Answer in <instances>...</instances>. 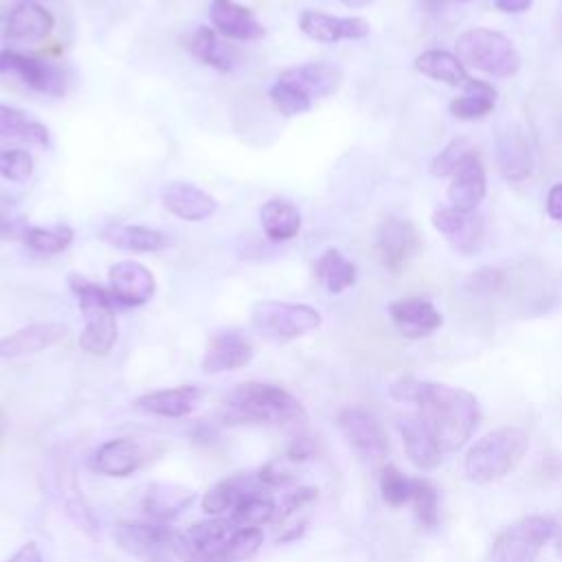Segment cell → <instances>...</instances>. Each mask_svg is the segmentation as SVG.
Listing matches in <instances>:
<instances>
[{
  "instance_id": "41",
  "label": "cell",
  "mask_w": 562,
  "mask_h": 562,
  "mask_svg": "<svg viewBox=\"0 0 562 562\" xmlns=\"http://www.w3.org/2000/svg\"><path fill=\"white\" fill-rule=\"evenodd\" d=\"M59 492H61V505H64V512L68 514V518L79 527L83 529L88 536H94L97 533V518L92 516L90 507L86 505L83 496H81V490L77 487L75 479L68 476L64 481V474H61V481H59Z\"/></svg>"
},
{
  "instance_id": "17",
  "label": "cell",
  "mask_w": 562,
  "mask_h": 562,
  "mask_svg": "<svg viewBox=\"0 0 562 562\" xmlns=\"http://www.w3.org/2000/svg\"><path fill=\"white\" fill-rule=\"evenodd\" d=\"M389 316L395 329L411 340L435 334L443 323V316L435 307V303L422 296H406V299L393 301L389 305Z\"/></svg>"
},
{
  "instance_id": "46",
  "label": "cell",
  "mask_w": 562,
  "mask_h": 562,
  "mask_svg": "<svg viewBox=\"0 0 562 562\" xmlns=\"http://www.w3.org/2000/svg\"><path fill=\"white\" fill-rule=\"evenodd\" d=\"M257 479L261 481L263 487H283V485H290L294 481L296 474H292V470L285 465V461L281 459H270L266 461L257 472Z\"/></svg>"
},
{
  "instance_id": "33",
  "label": "cell",
  "mask_w": 562,
  "mask_h": 562,
  "mask_svg": "<svg viewBox=\"0 0 562 562\" xmlns=\"http://www.w3.org/2000/svg\"><path fill=\"white\" fill-rule=\"evenodd\" d=\"M103 237L114 248L127 252H156L169 246V237L165 233L140 224H112Z\"/></svg>"
},
{
  "instance_id": "31",
  "label": "cell",
  "mask_w": 562,
  "mask_h": 562,
  "mask_svg": "<svg viewBox=\"0 0 562 562\" xmlns=\"http://www.w3.org/2000/svg\"><path fill=\"white\" fill-rule=\"evenodd\" d=\"M415 68L435 79V81H441L446 86H468L472 81V75L468 72V68L463 66V61L454 55V53H448V50H441V48H428L424 50L422 55L415 57Z\"/></svg>"
},
{
  "instance_id": "34",
  "label": "cell",
  "mask_w": 562,
  "mask_h": 562,
  "mask_svg": "<svg viewBox=\"0 0 562 562\" xmlns=\"http://www.w3.org/2000/svg\"><path fill=\"white\" fill-rule=\"evenodd\" d=\"M496 105V88L490 81L474 79L463 86V92L448 105L450 114L459 121H479L487 116Z\"/></svg>"
},
{
  "instance_id": "23",
  "label": "cell",
  "mask_w": 562,
  "mask_h": 562,
  "mask_svg": "<svg viewBox=\"0 0 562 562\" xmlns=\"http://www.w3.org/2000/svg\"><path fill=\"white\" fill-rule=\"evenodd\" d=\"M68 336L64 323H31L0 338V358H20L40 353Z\"/></svg>"
},
{
  "instance_id": "25",
  "label": "cell",
  "mask_w": 562,
  "mask_h": 562,
  "mask_svg": "<svg viewBox=\"0 0 562 562\" xmlns=\"http://www.w3.org/2000/svg\"><path fill=\"white\" fill-rule=\"evenodd\" d=\"M162 204L169 213L187 222H202L217 211L215 198L191 182H169L162 189Z\"/></svg>"
},
{
  "instance_id": "36",
  "label": "cell",
  "mask_w": 562,
  "mask_h": 562,
  "mask_svg": "<svg viewBox=\"0 0 562 562\" xmlns=\"http://www.w3.org/2000/svg\"><path fill=\"white\" fill-rule=\"evenodd\" d=\"M189 48L193 53V57L220 72H231L235 70L237 61L233 57V50L228 48V44H224L217 33L209 26H200L189 42Z\"/></svg>"
},
{
  "instance_id": "43",
  "label": "cell",
  "mask_w": 562,
  "mask_h": 562,
  "mask_svg": "<svg viewBox=\"0 0 562 562\" xmlns=\"http://www.w3.org/2000/svg\"><path fill=\"white\" fill-rule=\"evenodd\" d=\"M380 492L389 507H404L411 503L413 479H408L402 470L389 463L380 470Z\"/></svg>"
},
{
  "instance_id": "32",
  "label": "cell",
  "mask_w": 562,
  "mask_h": 562,
  "mask_svg": "<svg viewBox=\"0 0 562 562\" xmlns=\"http://www.w3.org/2000/svg\"><path fill=\"white\" fill-rule=\"evenodd\" d=\"M259 222L266 237L272 241L292 239L301 231V213L285 198H272L263 202L259 209Z\"/></svg>"
},
{
  "instance_id": "14",
  "label": "cell",
  "mask_w": 562,
  "mask_h": 562,
  "mask_svg": "<svg viewBox=\"0 0 562 562\" xmlns=\"http://www.w3.org/2000/svg\"><path fill=\"white\" fill-rule=\"evenodd\" d=\"M375 246H378V255H380L384 268L397 272L419 252L422 239H419V233L413 222L400 220V217H389L378 228Z\"/></svg>"
},
{
  "instance_id": "44",
  "label": "cell",
  "mask_w": 562,
  "mask_h": 562,
  "mask_svg": "<svg viewBox=\"0 0 562 562\" xmlns=\"http://www.w3.org/2000/svg\"><path fill=\"white\" fill-rule=\"evenodd\" d=\"M270 101L274 103V108L283 114V116H296V114H303L312 108V101L301 94L296 88H292L290 83H285L283 79H277L270 90Z\"/></svg>"
},
{
  "instance_id": "54",
  "label": "cell",
  "mask_w": 562,
  "mask_h": 562,
  "mask_svg": "<svg viewBox=\"0 0 562 562\" xmlns=\"http://www.w3.org/2000/svg\"><path fill=\"white\" fill-rule=\"evenodd\" d=\"M342 4H347V7H351V9H360V7H367V4H371L373 0H340Z\"/></svg>"
},
{
  "instance_id": "21",
  "label": "cell",
  "mask_w": 562,
  "mask_h": 562,
  "mask_svg": "<svg viewBox=\"0 0 562 562\" xmlns=\"http://www.w3.org/2000/svg\"><path fill=\"white\" fill-rule=\"evenodd\" d=\"M316 505H318V487L303 485V487H296L294 492H290L283 507L274 516L277 518L274 540L279 544H283V542H292V540L301 538L314 516Z\"/></svg>"
},
{
  "instance_id": "50",
  "label": "cell",
  "mask_w": 562,
  "mask_h": 562,
  "mask_svg": "<svg viewBox=\"0 0 562 562\" xmlns=\"http://www.w3.org/2000/svg\"><path fill=\"white\" fill-rule=\"evenodd\" d=\"M547 215L555 222H562V182L553 184L547 193V202H544Z\"/></svg>"
},
{
  "instance_id": "40",
  "label": "cell",
  "mask_w": 562,
  "mask_h": 562,
  "mask_svg": "<svg viewBox=\"0 0 562 562\" xmlns=\"http://www.w3.org/2000/svg\"><path fill=\"white\" fill-rule=\"evenodd\" d=\"M474 154H479L476 145L465 136H457L430 160L428 171L435 178H450Z\"/></svg>"
},
{
  "instance_id": "26",
  "label": "cell",
  "mask_w": 562,
  "mask_h": 562,
  "mask_svg": "<svg viewBox=\"0 0 562 562\" xmlns=\"http://www.w3.org/2000/svg\"><path fill=\"white\" fill-rule=\"evenodd\" d=\"M211 22L224 37L239 40V42L259 40L266 35V29L255 18V13L235 0H213Z\"/></svg>"
},
{
  "instance_id": "39",
  "label": "cell",
  "mask_w": 562,
  "mask_h": 562,
  "mask_svg": "<svg viewBox=\"0 0 562 562\" xmlns=\"http://www.w3.org/2000/svg\"><path fill=\"white\" fill-rule=\"evenodd\" d=\"M75 233L66 224H55V226H29L24 231L22 241L26 244L29 250L37 255H57L66 250L72 241Z\"/></svg>"
},
{
  "instance_id": "3",
  "label": "cell",
  "mask_w": 562,
  "mask_h": 562,
  "mask_svg": "<svg viewBox=\"0 0 562 562\" xmlns=\"http://www.w3.org/2000/svg\"><path fill=\"white\" fill-rule=\"evenodd\" d=\"M305 419L303 404L283 386L268 382H241L224 397L222 422L246 424H296Z\"/></svg>"
},
{
  "instance_id": "38",
  "label": "cell",
  "mask_w": 562,
  "mask_h": 562,
  "mask_svg": "<svg viewBox=\"0 0 562 562\" xmlns=\"http://www.w3.org/2000/svg\"><path fill=\"white\" fill-rule=\"evenodd\" d=\"M0 136L2 138H18L26 143L46 145L48 143V130L40 121L26 116V112L0 103Z\"/></svg>"
},
{
  "instance_id": "22",
  "label": "cell",
  "mask_w": 562,
  "mask_h": 562,
  "mask_svg": "<svg viewBox=\"0 0 562 562\" xmlns=\"http://www.w3.org/2000/svg\"><path fill=\"white\" fill-rule=\"evenodd\" d=\"M204 397V391L195 384H180L171 389H158L136 397L134 406L158 417H187Z\"/></svg>"
},
{
  "instance_id": "24",
  "label": "cell",
  "mask_w": 562,
  "mask_h": 562,
  "mask_svg": "<svg viewBox=\"0 0 562 562\" xmlns=\"http://www.w3.org/2000/svg\"><path fill=\"white\" fill-rule=\"evenodd\" d=\"M494 158L503 178L512 182H522L531 173V149L525 134L518 127H507L496 134Z\"/></svg>"
},
{
  "instance_id": "18",
  "label": "cell",
  "mask_w": 562,
  "mask_h": 562,
  "mask_svg": "<svg viewBox=\"0 0 562 562\" xmlns=\"http://www.w3.org/2000/svg\"><path fill=\"white\" fill-rule=\"evenodd\" d=\"M255 356V347L244 331L224 329L217 331L202 356V371L204 373H224L246 367Z\"/></svg>"
},
{
  "instance_id": "55",
  "label": "cell",
  "mask_w": 562,
  "mask_h": 562,
  "mask_svg": "<svg viewBox=\"0 0 562 562\" xmlns=\"http://www.w3.org/2000/svg\"><path fill=\"white\" fill-rule=\"evenodd\" d=\"M4 435V419H2V415H0V437Z\"/></svg>"
},
{
  "instance_id": "4",
  "label": "cell",
  "mask_w": 562,
  "mask_h": 562,
  "mask_svg": "<svg viewBox=\"0 0 562 562\" xmlns=\"http://www.w3.org/2000/svg\"><path fill=\"white\" fill-rule=\"evenodd\" d=\"M68 285L83 316V331L79 334V347L92 356H105L119 338L114 299L110 296L108 288L92 283L77 272L68 274Z\"/></svg>"
},
{
  "instance_id": "20",
  "label": "cell",
  "mask_w": 562,
  "mask_h": 562,
  "mask_svg": "<svg viewBox=\"0 0 562 562\" xmlns=\"http://www.w3.org/2000/svg\"><path fill=\"white\" fill-rule=\"evenodd\" d=\"M279 79L296 88L310 101L334 94L342 83V70L329 61H307L285 68Z\"/></svg>"
},
{
  "instance_id": "8",
  "label": "cell",
  "mask_w": 562,
  "mask_h": 562,
  "mask_svg": "<svg viewBox=\"0 0 562 562\" xmlns=\"http://www.w3.org/2000/svg\"><path fill=\"white\" fill-rule=\"evenodd\" d=\"M250 323L259 336L277 342H288L314 331L321 325V314L305 303L266 299L252 305Z\"/></svg>"
},
{
  "instance_id": "16",
  "label": "cell",
  "mask_w": 562,
  "mask_h": 562,
  "mask_svg": "<svg viewBox=\"0 0 562 562\" xmlns=\"http://www.w3.org/2000/svg\"><path fill=\"white\" fill-rule=\"evenodd\" d=\"M432 226L437 233H441L446 237V241L463 252L470 255L479 248L481 239H483V217L476 211H463L457 206H448V209H437L430 217Z\"/></svg>"
},
{
  "instance_id": "51",
  "label": "cell",
  "mask_w": 562,
  "mask_h": 562,
  "mask_svg": "<svg viewBox=\"0 0 562 562\" xmlns=\"http://www.w3.org/2000/svg\"><path fill=\"white\" fill-rule=\"evenodd\" d=\"M2 562H42V551H40L37 542H24L11 558H7Z\"/></svg>"
},
{
  "instance_id": "15",
  "label": "cell",
  "mask_w": 562,
  "mask_h": 562,
  "mask_svg": "<svg viewBox=\"0 0 562 562\" xmlns=\"http://www.w3.org/2000/svg\"><path fill=\"white\" fill-rule=\"evenodd\" d=\"M299 29L314 42L336 44L340 40H362L371 26L360 15H331L314 9H305L299 15Z\"/></svg>"
},
{
  "instance_id": "2",
  "label": "cell",
  "mask_w": 562,
  "mask_h": 562,
  "mask_svg": "<svg viewBox=\"0 0 562 562\" xmlns=\"http://www.w3.org/2000/svg\"><path fill=\"white\" fill-rule=\"evenodd\" d=\"M261 544V527L239 529L228 516H211L173 533V553L182 562H244Z\"/></svg>"
},
{
  "instance_id": "47",
  "label": "cell",
  "mask_w": 562,
  "mask_h": 562,
  "mask_svg": "<svg viewBox=\"0 0 562 562\" xmlns=\"http://www.w3.org/2000/svg\"><path fill=\"white\" fill-rule=\"evenodd\" d=\"M505 285V272L498 268H479L470 277V290L474 294H492Z\"/></svg>"
},
{
  "instance_id": "27",
  "label": "cell",
  "mask_w": 562,
  "mask_h": 562,
  "mask_svg": "<svg viewBox=\"0 0 562 562\" xmlns=\"http://www.w3.org/2000/svg\"><path fill=\"white\" fill-rule=\"evenodd\" d=\"M487 193L485 167L479 154L470 156L452 176L448 184V200L452 206L463 211H474Z\"/></svg>"
},
{
  "instance_id": "9",
  "label": "cell",
  "mask_w": 562,
  "mask_h": 562,
  "mask_svg": "<svg viewBox=\"0 0 562 562\" xmlns=\"http://www.w3.org/2000/svg\"><path fill=\"white\" fill-rule=\"evenodd\" d=\"M338 428L347 443L367 459H382L389 454V439L380 419L364 406H345L338 413Z\"/></svg>"
},
{
  "instance_id": "52",
  "label": "cell",
  "mask_w": 562,
  "mask_h": 562,
  "mask_svg": "<svg viewBox=\"0 0 562 562\" xmlns=\"http://www.w3.org/2000/svg\"><path fill=\"white\" fill-rule=\"evenodd\" d=\"M533 0H494V7L501 13H522L531 7Z\"/></svg>"
},
{
  "instance_id": "6",
  "label": "cell",
  "mask_w": 562,
  "mask_h": 562,
  "mask_svg": "<svg viewBox=\"0 0 562 562\" xmlns=\"http://www.w3.org/2000/svg\"><path fill=\"white\" fill-rule=\"evenodd\" d=\"M454 55L465 68H474L496 79H509L522 66V57L514 42L507 35L483 26L463 31L454 42Z\"/></svg>"
},
{
  "instance_id": "30",
  "label": "cell",
  "mask_w": 562,
  "mask_h": 562,
  "mask_svg": "<svg viewBox=\"0 0 562 562\" xmlns=\"http://www.w3.org/2000/svg\"><path fill=\"white\" fill-rule=\"evenodd\" d=\"M263 487L257 474H233L211 485L202 496V509L209 516H224L231 512L248 492Z\"/></svg>"
},
{
  "instance_id": "5",
  "label": "cell",
  "mask_w": 562,
  "mask_h": 562,
  "mask_svg": "<svg viewBox=\"0 0 562 562\" xmlns=\"http://www.w3.org/2000/svg\"><path fill=\"white\" fill-rule=\"evenodd\" d=\"M529 437L520 428L505 426L481 437L465 454L463 470L472 483L487 485L509 474L527 452Z\"/></svg>"
},
{
  "instance_id": "11",
  "label": "cell",
  "mask_w": 562,
  "mask_h": 562,
  "mask_svg": "<svg viewBox=\"0 0 562 562\" xmlns=\"http://www.w3.org/2000/svg\"><path fill=\"white\" fill-rule=\"evenodd\" d=\"M108 292L121 307L145 305L156 292V279L151 270L134 259H123L108 270Z\"/></svg>"
},
{
  "instance_id": "28",
  "label": "cell",
  "mask_w": 562,
  "mask_h": 562,
  "mask_svg": "<svg viewBox=\"0 0 562 562\" xmlns=\"http://www.w3.org/2000/svg\"><path fill=\"white\" fill-rule=\"evenodd\" d=\"M195 501L191 487L178 483H151L143 496V512L149 520L167 525Z\"/></svg>"
},
{
  "instance_id": "56",
  "label": "cell",
  "mask_w": 562,
  "mask_h": 562,
  "mask_svg": "<svg viewBox=\"0 0 562 562\" xmlns=\"http://www.w3.org/2000/svg\"><path fill=\"white\" fill-rule=\"evenodd\" d=\"M457 2H472V0H457Z\"/></svg>"
},
{
  "instance_id": "1",
  "label": "cell",
  "mask_w": 562,
  "mask_h": 562,
  "mask_svg": "<svg viewBox=\"0 0 562 562\" xmlns=\"http://www.w3.org/2000/svg\"><path fill=\"white\" fill-rule=\"evenodd\" d=\"M389 393L397 402L417 406L415 415L424 422L443 454L463 448L481 419L479 400L465 389L406 375L395 380Z\"/></svg>"
},
{
  "instance_id": "19",
  "label": "cell",
  "mask_w": 562,
  "mask_h": 562,
  "mask_svg": "<svg viewBox=\"0 0 562 562\" xmlns=\"http://www.w3.org/2000/svg\"><path fill=\"white\" fill-rule=\"evenodd\" d=\"M145 461H147V454L138 441L130 437H116V439H108L94 450L90 459V468L103 476L123 479L136 472Z\"/></svg>"
},
{
  "instance_id": "7",
  "label": "cell",
  "mask_w": 562,
  "mask_h": 562,
  "mask_svg": "<svg viewBox=\"0 0 562 562\" xmlns=\"http://www.w3.org/2000/svg\"><path fill=\"white\" fill-rule=\"evenodd\" d=\"M555 520L544 514L518 518L492 540L490 562H536L544 544L555 536Z\"/></svg>"
},
{
  "instance_id": "48",
  "label": "cell",
  "mask_w": 562,
  "mask_h": 562,
  "mask_svg": "<svg viewBox=\"0 0 562 562\" xmlns=\"http://www.w3.org/2000/svg\"><path fill=\"white\" fill-rule=\"evenodd\" d=\"M29 226L24 224L22 217H13L11 213H7L4 206H0V237L2 239H22L24 237V231Z\"/></svg>"
},
{
  "instance_id": "53",
  "label": "cell",
  "mask_w": 562,
  "mask_h": 562,
  "mask_svg": "<svg viewBox=\"0 0 562 562\" xmlns=\"http://www.w3.org/2000/svg\"><path fill=\"white\" fill-rule=\"evenodd\" d=\"M450 0H422V4H424V9L426 11H430V13H437V11H443L446 9V4H448Z\"/></svg>"
},
{
  "instance_id": "12",
  "label": "cell",
  "mask_w": 562,
  "mask_h": 562,
  "mask_svg": "<svg viewBox=\"0 0 562 562\" xmlns=\"http://www.w3.org/2000/svg\"><path fill=\"white\" fill-rule=\"evenodd\" d=\"M55 20L35 0H11L2 13V33L9 42L37 44L50 35Z\"/></svg>"
},
{
  "instance_id": "37",
  "label": "cell",
  "mask_w": 562,
  "mask_h": 562,
  "mask_svg": "<svg viewBox=\"0 0 562 562\" xmlns=\"http://www.w3.org/2000/svg\"><path fill=\"white\" fill-rule=\"evenodd\" d=\"M274 516H277V503H274L272 496L268 494V487H257V490L248 492V494L228 512L231 522L237 525L239 529L261 527V525L270 522Z\"/></svg>"
},
{
  "instance_id": "10",
  "label": "cell",
  "mask_w": 562,
  "mask_h": 562,
  "mask_svg": "<svg viewBox=\"0 0 562 562\" xmlns=\"http://www.w3.org/2000/svg\"><path fill=\"white\" fill-rule=\"evenodd\" d=\"M173 529L162 522H116L112 538L125 553L143 560H158L167 551H173Z\"/></svg>"
},
{
  "instance_id": "42",
  "label": "cell",
  "mask_w": 562,
  "mask_h": 562,
  "mask_svg": "<svg viewBox=\"0 0 562 562\" xmlns=\"http://www.w3.org/2000/svg\"><path fill=\"white\" fill-rule=\"evenodd\" d=\"M411 505H413L415 518L422 527H426V529L437 527V522H439V492L428 479H424V476L413 479Z\"/></svg>"
},
{
  "instance_id": "29",
  "label": "cell",
  "mask_w": 562,
  "mask_h": 562,
  "mask_svg": "<svg viewBox=\"0 0 562 562\" xmlns=\"http://www.w3.org/2000/svg\"><path fill=\"white\" fill-rule=\"evenodd\" d=\"M397 426H400L404 450L411 463L419 470H435L441 463L443 452L437 446L435 437L424 426V422L417 415H406V417H400Z\"/></svg>"
},
{
  "instance_id": "49",
  "label": "cell",
  "mask_w": 562,
  "mask_h": 562,
  "mask_svg": "<svg viewBox=\"0 0 562 562\" xmlns=\"http://www.w3.org/2000/svg\"><path fill=\"white\" fill-rule=\"evenodd\" d=\"M316 452V443L312 437H294L288 443V459L290 461H305Z\"/></svg>"
},
{
  "instance_id": "13",
  "label": "cell",
  "mask_w": 562,
  "mask_h": 562,
  "mask_svg": "<svg viewBox=\"0 0 562 562\" xmlns=\"http://www.w3.org/2000/svg\"><path fill=\"white\" fill-rule=\"evenodd\" d=\"M0 75H11L24 81L29 88L37 92H46L53 97L64 94V72L44 59L4 48L0 50Z\"/></svg>"
},
{
  "instance_id": "35",
  "label": "cell",
  "mask_w": 562,
  "mask_h": 562,
  "mask_svg": "<svg viewBox=\"0 0 562 562\" xmlns=\"http://www.w3.org/2000/svg\"><path fill=\"white\" fill-rule=\"evenodd\" d=\"M314 274L323 283V288L331 294H340L356 283V266L336 248L325 250L314 263Z\"/></svg>"
},
{
  "instance_id": "45",
  "label": "cell",
  "mask_w": 562,
  "mask_h": 562,
  "mask_svg": "<svg viewBox=\"0 0 562 562\" xmlns=\"http://www.w3.org/2000/svg\"><path fill=\"white\" fill-rule=\"evenodd\" d=\"M33 173V158L26 149H0V176L9 182H24Z\"/></svg>"
}]
</instances>
